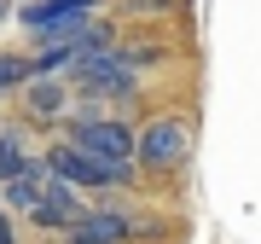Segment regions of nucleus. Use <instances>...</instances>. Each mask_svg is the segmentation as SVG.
Wrapping results in <instances>:
<instances>
[{"mask_svg":"<svg viewBox=\"0 0 261 244\" xmlns=\"http://www.w3.org/2000/svg\"><path fill=\"white\" fill-rule=\"evenodd\" d=\"M64 140L82 145L87 157L111 163V169H134V151H140V134H134L128 122L99 116V111H75V116L64 122Z\"/></svg>","mask_w":261,"mask_h":244,"instance_id":"f257e3e1","label":"nucleus"},{"mask_svg":"<svg viewBox=\"0 0 261 244\" xmlns=\"http://www.w3.org/2000/svg\"><path fill=\"white\" fill-rule=\"evenodd\" d=\"M0 244H18V221H12V209H0Z\"/></svg>","mask_w":261,"mask_h":244,"instance_id":"ddd939ff","label":"nucleus"},{"mask_svg":"<svg viewBox=\"0 0 261 244\" xmlns=\"http://www.w3.org/2000/svg\"><path fill=\"white\" fill-rule=\"evenodd\" d=\"M23 169H35V157H29V145H23V134H18V128H0V186H12Z\"/></svg>","mask_w":261,"mask_h":244,"instance_id":"1a4fd4ad","label":"nucleus"},{"mask_svg":"<svg viewBox=\"0 0 261 244\" xmlns=\"http://www.w3.org/2000/svg\"><path fill=\"white\" fill-rule=\"evenodd\" d=\"M75 233H82V238H93V244H128L134 233H140V221H134V215H122V209H87Z\"/></svg>","mask_w":261,"mask_h":244,"instance_id":"6e6552de","label":"nucleus"},{"mask_svg":"<svg viewBox=\"0 0 261 244\" xmlns=\"http://www.w3.org/2000/svg\"><path fill=\"white\" fill-rule=\"evenodd\" d=\"M18 105L29 111V122H70V82H47V76H35V82L18 93Z\"/></svg>","mask_w":261,"mask_h":244,"instance_id":"423d86ee","label":"nucleus"},{"mask_svg":"<svg viewBox=\"0 0 261 244\" xmlns=\"http://www.w3.org/2000/svg\"><path fill=\"white\" fill-rule=\"evenodd\" d=\"M41 163L64 180V186L75 192H99V186H128L134 169H111V163H99V157H87L82 145H70V140H53L47 151H41Z\"/></svg>","mask_w":261,"mask_h":244,"instance_id":"7ed1b4c3","label":"nucleus"},{"mask_svg":"<svg viewBox=\"0 0 261 244\" xmlns=\"http://www.w3.org/2000/svg\"><path fill=\"white\" fill-rule=\"evenodd\" d=\"M116 58L134 76H140V70H157V64H168V41H116Z\"/></svg>","mask_w":261,"mask_h":244,"instance_id":"9d476101","label":"nucleus"},{"mask_svg":"<svg viewBox=\"0 0 261 244\" xmlns=\"http://www.w3.org/2000/svg\"><path fill=\"white\" fill-rule=\"evenodd\" d=\"M70 93H87V99H134V93H140V76L122 64L116 53L82 58V64L70 70Z\"/></svg>","mask_w":261,"mask_h":244,"instance_id":"20e7f679","label":"nucleus"},{"mask_svg":"<svg viewBox=\"0 0 261 244\" xmlns=\"http://www.w3.org/2000/svg\"><path fill=\"white\" fill-rule=\"evenodd\" d=\"M0 12H6V0H0Z\"/></svg>","mask_w":261,"mask_h":244,"instance_id":"2eb2a0df","label":"nucleus"},{"mask_svg":"<svg viewBox=\"0 0 261 244\" xmlns=\"http://www.w3.org/2000/svg\"><path fill=\"white\" fill-rule=\"evenodd\" d=\"M70 244H93V238H82V233H70Z\"/></svg>","mask_w":261,"mask_h":244,"instance_id":"4468645a","label":"nucleus"},{"mask_svg":"<svg viewBox=\"0 0 261 244\" xmlns=\"http://www.w3.org/2000/svg\"><path fill=\"white\" fill-rule=\"evenodd\" d=\"M47 175H53V169H47ZM82 215H87L82 192L64 186V180L53 175V180H47V198L35 204V215H29V221H35L41 233H75V227H82Z\"/></svg>","mask_w":261,"mask_h":244,"instance_id":"39448f33","label":"nucleus"},{"mask_svg":"<svg viewBox=\"0 0 261 244\" xmlns=\"http://www.w3.org/2000/svg\"><path fill=\"white\" fill-rule=\"evenodd\" d=\"M47 180H53L47 163L35 157V169H23L12 186H0V209H12V215H35V204L47 198Z\"/></svg>","mask_w":261,"mask_h":244,"instance_id":"0eeeda50","label":"nucleus"},{"mask_svg":"<svg viewBox=\"0 0 261 244\" xmlns=\"http://www.w3.org/2000/svg\"><path fill=\"white\" fill-rule=\"evenodd\" d=\"M186 163H192V122L186 116H151L140 128L134 169H145V175H180Z\"/></svg>","mask_w":261,"mask_h":244,"instance_id":"f03ea898","label":"nucleus"},{"mask_svg":"<svg viewBox=\"0 0 261 244\" xmlns=\"http://www.w3.org/2000/svg\"><path fill=\"white\" fill-rule=\"evenodd\" d=\"M180 12V0H116V18H168Z\"/></svg>","mask_w":261,"mask_h":244,"instance_id":"f8f14e48","label":"nucleus"},{"mask_svg":"<svg viewBox=\"0 0 261 244\" xmlns=\"http://www.w3.org/2000/svg\"><path fill=\"white\" fill-rule=\"evenodd\" d=\"M29 87V58L23 53H0V99H18Z\"/></svg>","mask_w":261,"mask_h":244,"instance_id":"9b49d317","label":"nucleus"}]
</instances>
